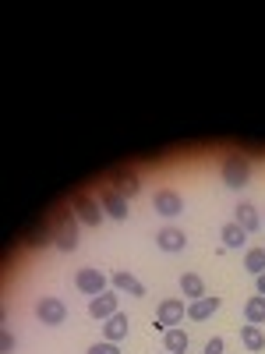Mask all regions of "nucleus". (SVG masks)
I'll return each instance as SVG.
<instances>
[{
  "mask_svg": "<svg viewBox=\"0 0 265 354\" xmlns=\"http://www.w3.org/2000/svg\"><path fill=\"white\" fill-rule=\"evenodd\" d=\"M25 245H28V248H46V245H53V230H50V223L39 220L32 230L25 234Z\"/></svg>",
  "mask_w": 265,
  "mask_h": 354,
  "instance_id": "dca6fc26",
  "label": "nucleus"
},
{
  "mask_svg": "<svg viewBox=\"0 0 265 354\" xmlns=\"http://www.w3.org/2000/svg\"><path fill=\"white\" fill-rule=\"evenodd\" d=\"M255 287H258V294L265 298V273H262V277H255Z\"/></svg>",
  "mask_w": 265,
  "mask_h": 354,
  "instance_id": "a878e982",
  "label": "nucleus"
},
{
  "mask_svg": "<svg viewBox=\"0 0 265 354\" xmlns=\"http://www.w3.org/2000/svg\"><path fill=\"white\" fill-rule=\"evenodd\" d=\"M181 294H184V298H191V301L205 298V283H202V277H198V273H184V277H181Z\"/></svg>",
  "mask_w": 265,
  "mask_h": 354,
  "instance_id": "a211bd4d",
  "label": "nucleus"
},
{
  "mask_svg": "<svg viewBox=\"0 0 265 354\" xmlns=\"http://www.w3.org/2000/svg\"><path fill=\"white\" fill-rule=\"evenodd\" d=\"M121 308H117V290H103V294H96V298H88V315L92 319H110V315H117Z\"/></svg>",
  "mask_w": 265,
  "mask_h": 354,
  "instance_id": "9d476101",
  "label": "nucleus"
},
{
  "mask_svg": "<svg viewBox=\"0 0 265 354\" xmlns=\"http://www.w3.org/2000/svg\"><path fill=\"white\" fill-rule=\"evenodd\" d=\"M71 209H75L78 223H85V227H99V223L106 220V213H103L99 198L85 195V192H75V195H71Z\"/></svg>",
  "mask_w": 265,
  "mask_h": 354,
  "instance_id": "7ed1b4c3",
  "label": "nucleus"
},
{
  "mask_svg": "<svg viewBox=\"0 0 265 354\" xmlns=\"http://www.w3.org/2000/svg\"><path fill=\"white\" fill-rule=\"evenodd\" d=\"M241 344H244L248 351H265V333L248 322V326H241Z\"/></svg>",
  "mask_w": 265,
  "mask_h": 354,
  "instance_id": "aec40b11",
  "label": "nucleus"
},
{
  "mask_svg": "<svg viewBox=\"0 0 265 354\" xmlns=\"http://www.w3.org/2000/svg\"><path fill=\"white\" fill-rule=\"evenodd\" d=\"M153 205H156V213L166 216V220L184 213V198H181V192H173V188H159V192L153 195Z\"/></svg>",
  "mask_w": 265,
  "mask_h": 354,
  "instance_id": "0eeeda50",
  "label": "nucleus"
},
{
  "mask_svg": "<svg viewBox=\"0 0 265 354\" xmlns=\"http://www.w3.org/2000/svg\"><path fill=\"white\" fill-rule=\"evenodd\" d=\"M156 245H159L163 252H184V248H188V234H184L181 227H163V230L156 234Z\"/></svg>",
  "mask_w": 265,
  "mask_h": 354,
  "instance_id": "9b49d317",
  "label": "nucleus"
},
{
  "mask_svg": "<svg viewBox=\"0 0 265 354\" xmlns=\"http://www.w3.org/2000/svg\"><path fill=\"white\" fill-rule=\"evenodd\" d=\"M163 347H166L170 354H184V351H188V333H184L181 326L166 330V333H163Z\"/></svg>",
  "mask_w": 265,
  "mask_h": 354,
  "instance_id": "6ab92c4d",
  "label": "nucleus"
},
{
  "mask_svg": "<svg viewBox=\"0 0 265 354\" xmlns=\"http://www.w3.org/2000/svg\"><path fill=\"white\" fill-rule=\"evenodd\" d=\"M223 347H226V340L223 337H213L209 344H205V354H223Z\"/></svg>",
  "mask_w": 265,
  "mask_h": 354,
  "instance_id": "b1692460",
  "label": "nucleus"
},
{
  "mask_svg": "<svg viewBox=\"0 0 265 354\" xmlns=\"http://www.w3.org/2000/svg\"><path fill=\"white\" fill-rule=\"evenodd\" d=\"M0 351H4V354H11V351H14V337H11L8 330H4V337H0Z\"/></svg>",
  "mask_w": 265,
  "mask_h": 354,
  "instance_id": "393cba45",
  "label": "nucleus"
},
{
  "mask_svg": "<svg viewBox=\"0 0 265 354\" xmlns=\"http://www.w3.org/2000/svg\"><path fill=\"white\" fill-rule=\"evenodd\" d=\"M163 354H170V351H163Z\"/></svg>",
  "mask_w": 265,
  "mask_h": 354,
  "instance_id": "bb28decb",
  "label": "nucleus"
},
{
  "mask_svg": "<svg viewBox=\"0 0 265 354\" xmlns=\"http://www.w3.org/2000/svg\"><path fill=\"white\" fill-rule=\"evenodd\" d=\"M106 283H110V277H106V273H99V270H92V266H85V270H78V273H75V287H78L81 294H88V298H96V294L110 290Z\"/></svg>",
  "mask_w": 265,
  "mask_h": 354,
  "instance_id": "20e7f679",
  "label": "nucleus"
},
{
  "mask_svg": "<svg viewBox=\"0 0 265 354\" xmlns=\"http://www.w3.org/2000/svg\"><path fill=\"white\" fill-rule=\"evenodd\" d=\"M99 205H103V213L110 220H128V198L121 192H113V188H103L99 192Z\"/></svg>",
  "mask_w": 265,
  "mask_h": 354,
  "instance_id": "1a4fd4ad",
  "label": "nucleus"
},
{
  "mask_svg": "<svg viewBox=\"0 0 265 354\" xmlns=\"http://www.w3.org/2000/svg\"><path fill=\"white\" fill-rule=\"evenodd\" d=\"M50 230H53V245L61 248V252H75V248H78V216H75L71 205H68V209H57V213H53Z\"/></svg>",
  "mask_w": 265,
  "mask_h": 354,
  "instance_id": "f257e3e1",
  "label": "nucleus"
},
{
  "mask_svg": "<svg viewBox=\"0 0 265 354\" xmlns=\"http://www.w3.org/2000/svg\"><path fill=\"white\" fill-rule=\"evenodd\" d=\"M233 213H237V216H233V223L244 227L248 234H255L262 227V216H258V209H255L251 202H237V209H233Z\"/></svg>",
  "mask_w": 265,
  "mask_h": 354,
  "instance_id": "f8f14e48",
  "label": "nucleus"
},
{
  "mask_svg": "<svg viewBox=\"0 0 265 354\" xmlns=\"http://www.w3.org/2000/svg\"><path fill=\"white\" fill-rule=\"evenodd\" d=\"M36 315L43 326H61V322L68 319V305L61 298H39L36 301Z\"/></svg>",
  "mask_w": 265,
  "mask_h": 354,
  "instance_id": "423d86ee",
  "label": "nucleus"
},
{
  "mask_svg": "<svg viewBox=\"0 0 265 354\" xmlns=\"http://www.w3.org/2000/svg\"><path fill=\"white\" fill-rule=\"evenodd\" d=\"M184 319H188V305H184L181 298H166V301H159V308H156V322H163V330H177Z\"/></svg>",
  "mask_w": 265,
  "mask_h": 354,
  "instance_id": "39448f33",
  "label": "nucleus"
},
{
  "mask_svg": "<svg viewBox=\"0 0 265 354\" xmlns=\"http://www.w3.org/2000/svg\"><path fill=\"white\" fill-rule=\"evenodd\" d=\"M244 319L251 322V326H262V322H265V298H262V294H258V298H248Z\"/></svg>",
  "mask_w": 265,
  "mask_h": 354,
  "instance_id": "4be33fe9",
  "label": "nucleus"
},
{
  "mask_svg": "<svg viewBox=\"0 0 265 354\" xmlns=\"http://www.w3.org/2000/svg\"><path fill=\"white\" fill-rule=\"evenodd\" d=\"M219 238H223V248H244V241H248V230L244 227H237V223H226L223 230H219Z\"/></svg>",
  "mask_w": 265,
  "mask_h": 354,
  "instance_id": "f3484780",
  "label": "nucleus"
},
{
  "mask_svg": "<svg viewBox=\"0 0 265 354\" xmlns=\"http://www.w3.org/2000/svg\"><path fill=\"white\" fill-rule=\"evenodd\" d=\"M110 188H113V192H121L128 202L141 192V185H138V174H135V170H128V167H117V170L110 174Z\"/></svg>",
  "mask_w": 265,
  "mask_h": 354,
  "instance_id": "6e6552de",
  "label": "nucleus"
},
{
  "mask_svg": "<svg viewBox=\"0 0 265 354\" xmlns=\"http://www.w3.org/2000/svg\"><path fill=\"white\" fill-rule=\"evenodd\" d=\"M251 181V160L244 153H230L223 160V185L226 188H244Z\"/></svg>",
  "mask_w": 265,
  "mask_h": 354,
  "instance_id": "f03ea898",
  "label": "nucleus"
},
{
  "mask_svg": "<svg viewBox=\"0 0 265 354\" xmlns=\"http://www.w3.org/2000/svg\"><path fill=\"white\" fill-rule=\"evenodd\" d=\"M85 354H121V347L117 344H110V340H103V344H92Z\"/></svg>",
  "mask_w": 265,
  "mask_h": 354,
  "instance_id": "5701e85b",
  "label": "nucleus"
},
{
  "mask_svg": "<svg viewBox=\"0 0 265 354\" xmlns=\"http://www.w3.org/2000/svg\"><path fill=\"white\" fill-rule=\"evenodd\" d=\"M216 308H219V298H213V294H205V298H198V301H191V305H188V319L205 322L209 315H216Z\"/></svg>",
  "mask_w": 265,
  "mask_h": 354,
  "instance_id": "4468645a",
  "label": "nucleus"
},
{
  "mask_svg": "<svg viewBox=\"0 0 265 354\" xmlns=\"http://www.w3.org/2000/svg\"><path fill=\"white\" fill-rule=\"evenodd\" d=\"M124 337H128V315H124V312H117V315H110V319H106V326H103V340L121 344Z\"/></svg>",
  "mask_w": 265,
  "mask_h": 354,
  "instance_id": "ddd939ff",
  "label": "nucleus"
},
{
  "mask_svg": "<svg viewBox=\"0 0 265 354\" xmlns=\"http://www.w3.org/2000/svg\"><path fill=\"white\" fill-rule=\"evenodd\" d=\"M110 283H113V290H128L131 294V298H145V287L128 273V270H117L113 277H110Z\"/></svg>",
  "mask_w": 265,
  "mask_h": 354,
  "instance_id": "2eb2a0df",
  "label": "nucleus"
},
{
  "mask_svg": "<svg viewBox=\"0 0 265 354\" xmlns=\"http://www.w3.org/2000/svg\"><path fill=\"white\" fill-rule=\"evenodd\" d=\"M244 270L251 277H262L265 273V248H248L244 252Z\"/></svg>",
  "mask_w": 265,
  "mask_h": 354,
  "instance_id": "412c9836",
  "label": "nucleus"
}]
</instances>
